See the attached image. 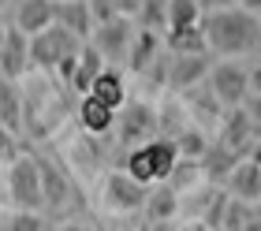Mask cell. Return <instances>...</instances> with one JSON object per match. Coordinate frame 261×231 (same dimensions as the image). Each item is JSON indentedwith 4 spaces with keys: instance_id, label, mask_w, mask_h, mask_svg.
I'll use <instances>...</instances> for the list:
<instances>
[{
    "instance_id": "cell-1",
    "label": "cell",
    "mask_w": 261,
    "mask_h": 231,
    "mask_svg": "<svg viewBox=\"0 0 261 231\" xmlns=\"http://www.w3.org/2000/svg\"><path fill=\"white\" fill-rule=\"evenodd\" d=\"M201 30H205L209 53H217V56H246L261 48V19L250 15L246 8L201 15Z\"/></svg>"
},
{
    "instance_id": "cell-2",
    "label": "cell",
    "mask_w": 261,
    "mask_h": 231,
    "mask_svg": "<svg viewBox=\"0 0 261 231\" xmlns=\"http://www.w3.org/2000/svg\"><path fill=\"white\" fill-rule=\"evenodd\" d=\"M175 164H179V145H175V138H153L146 145H135V149L123 157V172L130 179H138L142 187L168 179Z\"/></svg>"
},
{
    "instance_id": "cell-3",
    "label": "cell",
    "mask_w": 261,
    "mask_h": 231,
    "mask_svg": "<svg viewBox=\"0 0 261 231\" xmlns=\"http://www.w3.org/2000/svg\"><path fill=\"white\" fill-rule=\"evenodd\" d=\"M82 48H86V41H82L79 34L64 30L60 22H53L49 30H41V34H34V38H30V60L41 71H56L64 60H75Z\"/></svg>"
},
{
    "instance_id": "cell-4",
    "label": "cell",
    "mask_w": 261,
    "mask_h": 231,
    "mask_svg": "<svg viewBox=\"0 0 261 231\" xmlns=\"http://www.w3.org/2000/svg\"><path fill=\"white\" fill-rule=\"evenodd\" d=\"M8 198L15 209H41L45 187H41V164L38 157L22 153L15 164H8Z\"/></svg>"
},
{
    "instance_id": "cell-5",
    "label": "cell",
    "mask_w": 261,
    "mask_h": 231,
    "mask_svg": "<svg viewBox=\"0 0 261 231\" xmlns=\"http://www.w3.org/2000/svg\"><path fill=\"white\" fill-rule=\"evenodd\" d=\"M205 86L224 108H239V105H246V97H250V71L243 64H235V60H224V64L209 67Z\"/></svg>"
},
{
    "instance_id": "cell-6",
    "label": "cell",
    "mask_w": 261,
    "mask_h": 231,
    "mask_svg": "<svg viewBox=\"0 0 261 231\" xmlns=\"http://www.w3.org/2000/svg\"><path fill=\"white\" fill-rule=\"evenodd\" d=\"M157 127H161L157 112H153L149 105H142V101H127L120 112H116V138H120L127 149L153 142L157 138Z\"/></svg>"
},
{
    "instance_id": "cell-7",
    "label": "cell",
    "mask_w": 261,
    "mask_h": 231,
    "mask_svg": "<svg viewBox=\"0 0 261 231\" xmlns=\"http://www.w3.org/2000/svg\"><path fill=\"white\" fill-rule=\"evenodd\" d=\"M101 198H105V209L109 213H138L146 209V187L138 179H130L123 168L120 172H109L105 175V187H101Z\"/></svg>"
},
{
    "instance_id": "cell-8",
    "label": "cell",
    "mask_w": 261,
    "mask_h": 231,
    "mask_svg": "<svg viewBox=\"0 0 261 231\" xmlns=\"http://www.w3.org/2000/svg\"><path fill=\"white\" fill-rule=\"evenodd\" d=\"M135 30H138V27H130V19L116 15V19H109V22H97V27H93V34H90V45L97 48V53H101L105 60L120 64V60H127V53H130Z\"/></svg>"
},
{
    "instance_id": "cell-9",
    "label": "cell",
    "mask_w": 261,
    "mask_h": 231,
    "mask_svg": "<svg viewBox=\"0 0 261 231\" xmlns=\"http://www.w3.org/2000/svg\"><path fill=\"white\" fill-rule=\"evenodd\" d=\"M201 79H209V60L205 56H168L164 60V82H168V90L175 93H187L201 86Z\"/></svg>"
},
{
    "instance_id": "cell-10",
    "label": "cell",
    "mask_w": 261,
    "mask_h": 231,
    "mask_svg": "<svg viewBox=\"0 0 261 231\" xmlns=\"http://www.w3.org/2000/svg\"><path fill=\"white\" fill-rule=\"evenodd\" d=\"M254 131L257 123L250 119V112L239 105V108H224V123H220V145L231 153H250L254 149Z\"/></svg>"
},
{
    "instance_id": "cell-11",
    "label": "cell",
    "mask_w": 261,
    "mask_h": 231,
    "mask_svg": "<svg viewBox=\"0 0 261 231\" xmlns=\"http://www.w3.org/2000/svg\"><path fill=\"white\" fill-rule=\"evenodd\" d=\"M30 34H22L19 27H8V41H4V53H0V75L4 79H22L30 71Z\"/></svg>"
},
{
    "instance_id": "cell-12",
    "label": "cell",
    "mask_w": 261,
    "mask_h": 231,
    "mask_svg": "<svg viewBox=\"0 0 261 231\" xmlns=\"http://www.w3.org/2000/svg\"><path fill=\"white\" fill-rule=\"evenodd\" d=\"M224 187H228V198H239L246 205L261 201V168L246 157V161H239L231 168V175L224 179Z\"/></svg>"
},
{
    "instance_id": "cell-13",
    "label": "cell",
    "mask_w": 261,
    "mask_h": 231,
    "mask_svg": "<svg viewBox=\"0 0 261 231\" xmlns=\"http://www.w3.org/2000/svg\"><path fill=\"white\" fill-rule=\"evenodd\" d=\"M56 22V0H19L15 8V27L22 34H41Z\"/></svg>"
},
{
    "instance_id": "cell-14",
    "label": "cell",
    "mask_w": 261,
    "mask_h": 231,
    "mask_svg": "<svg viewBox=\"0 0 261 231\" xmlns=\"http://www.w3.org/2000/svg\"><path fill=\"white\" fill-rule=\"evenodd\" d=\"M56 22H60L64 30L79 34L82 41H90L93 34V11H90V0H56Z\"/></svg>"
},
{
    "instance_id": "cell-15",
    "label": "cell",
    "mask_w": 261,
    "mask_h": 231,
    "mask_svg": "<svg viewBox=\"0 0 261 231\" xmlns=\"http://www.w3.org/2000/svg\"><path fill=\"white\" fill-rule=\"evenodd\" d=\"M161 45L164 38L161 34H149V30H135V41H130V53H127V67L130 71H153L161 64Z\"/></svg>"
},
{
    "instance_id": "cell-16",
    "label": "cell",
    "mask_w": 261,
    "mask_h": 231,
    "mask_svg": "<svg viewBox=\"0 0 261 231\" xmlns=\"http://www.w3.org/2000/svg\"><path fill=\"white\" fill-rule=\"evenodd\" d=\"M79 123L86 135L93 138H101V135H109V131L116 127V108H109L105 101H97L93 93L82 97V105H79Z\"/></svg>"
},
{
    "instance_id": "cell-17",
    "label": "cell",
    "mask_w": 261,
    "mask_h": 231,
    "mask_svg": "<svg viewBox=\"0 0 261 231\" xmlns=\"http://www.w3.org/2000/svg\"><path fill=\"white\" fill-rule=\"evenodd\" d=\"M105 67H109V60H105L97 48L86 41V48H82V56H79V64H75V75H71V90H75L79 97H86L93 90V82L101 79Z\"/></svg>"
},
{
    "instance_id": "cell-18",
    "label": "cell",
    "mask_w": 261,
    "mask_h": 231,
    "mask_svg": "<svg viewBox=\"0 0 261 231\" xmlns=\"http://www.w3.org/2000/svg\"><path fill=\"white\" fill-rule=\"evenodd\" d=\"M164 48L175 56H205L209 53V41H205V30L198 27H179V30H168L164 34Z\"/></svg>"
},
{
    "instance_id": "cell-19",
    "label": "cell",
    "mask_w": 261,
    "mask_h": 231,
    "mask_svg": "<svg viewBox=\"0 0 261 231\" xmlns=\"http://www.w3.org/2000/svg\"><path fill=\"white\" fill-rule=\"evenodd\" d=\"M0 123L8 131H22V90L15 86V79L0 75Z\"/></svg>"
},
{
    "instance_id": "cell-20",
    "label": "cell",
    "mask_w": 261,
    "mask_h": 231,
    "mask_svg": "<svg viewBox=\"0 0 261 231\" xmlns=\"http://www.w3.org/2000/svg\"><path fill=\"white\" fill-rule=\"evenodd\" d=\"M93 97H97V101H105L109 108H116V112H120V108L127 105V82H123V75L116 67H105L101 71V79L93 82V90H90Z\"/></svg>"
},
{
    "instance_id": "cell-21",
    "label": "cell",
    "mask_w": 261,
    "mask_h": 231,
    "mask_svg": "<svg viewBox=\"0 0 261 231\" xmlns=\"http://www.w3.org/2000/svg\"><path fill=\"white\" fill-rule=\"evenodd\" d=\"M239 153H231V149H224V145H209L205 157H201V172H205L213 183H224V179L231 175V168L239 164L235 161Z\"/></svg>"
},
{
    "instance_id": "cell-22",
    "label": "cell",
    "mask_w": 261,
    "mask_h": 231,
    "mask_svg": "<svg viewBox=\"0 0 261 231\" xmlns=\"http://www.w3.org/2000/svg\"><path fill=\"white\" fill-rule=\"evenodd\" d=\"M38 164H41V187H45V205H64L67 201V194H71V187H67V179H64V172L56 164H49V161H41L38 157Z\"/></svg>"
},
{
    "instance_id": "cell-23",
    "label": "cell",
    "mask_w": 261,
    "mask_h": 231,
    "mask_svg": "<svg viewBox=\"0 0 261 231\" xmlns=\"http://www.w3.org/2000/svg\"><path fill=\"white\" fill-rule=\"evenodd\" d=\"M175 209H179V190H172V187H157L146 198V213H149V220L153 224H164V220H172Z\"/></svg>"
},
{
    "instance_id": "cell-24",
    "label": "cell",
    "mask_w": 261,
    "mask_h": 231,
    "mask_svg": "<svg viewBox=\"0 0 261 231\" xmlns=\"http://www.w3.org/2000/svg\"><path fill=\"white\" fill-rule=\"evenodd\" d=\"M138 30H149V34H168V0H146L142 11L135 15Z\"/></svg>"
},
{
    "instance_id": "cell-25",
    "label": "cell",
    "mask_w": 261,
    "mask_h": 231,
    "mask_svg": "<svg viewBox=\"0 0 261 231\" xmlns=\"http://www.w3.org/2000/svg\"><path fill=\"white\" fill-rule=\"evenodd\" d=\"M198 22H201V8H198V0H168V30L198 27Z\"/></svg>"
},
{
    "instance_id": "cell-26",
    "label": "cell",
    "mask_w": 261,
    "mask_h": 231,
    "mask_svg": "<svg viewBox=\"0 0 261 231\" xmlns=\"http://www.w3.org/2000/svg\"><path fill=\"white\" fill-rule=\"evenodd\" d=\"M0 231H45V220L34 209H8L0 213Z\"/></svg>"
},
{
    "instance_id": "cell-27",
    "label": "cell",
    "mask_w": 261,
    "mask_h": 231,
    "mask_svg": "<svg viewBox=\"0 0 261 231\" xmlns=\"http://www.w3.org/2000/svg\"><path fill=\"white\" fill-rule=\"evenodd\" d=\"M175 145H179V157H187V161H201L205 157V135L201 131H194V127H187V131H179L175 135Z\"/></svg>"
},
{
    "instance_id": "cell-28",
    "label": "cell",
    "mask_w": 261,
    "mask_h": 231,
    "mask_svg": "<svg viewBox=\"0 0 261 231\" xmlns=\"http://www.w3.org/2000/svg\"><path fill=\"white\" fill-rule=\"evenodd\" d=\"M19 138H15V131H8L4 123H0V164H15L19 161Z\"/></svg>"
},
{
    "instance_id": "cell-29",
    "label": "cell",
    "mask_w": 261,
    "mask_h": 231,
    "mask_svg": "<svg viewBox=\"0 0 261 231\" xmlns=\"http://www.w3.org/2000/svg\"><path fill=\"white\" fill-rule=\"evenodd\" d=\"M90 11H93V22H109V19L120 15V11H116V0H90Z\"/></svg>"
},
{
    "instance_id": "cell-30",
    "label": "cell",
    "mask_w": 261,
    "mask_h": 231,
    "mask_svg": "<svg viewBox=\"0 0 261 231\" xmlns=\"http://www.w3.org/2000/svg\"><path fill=\"white\" fill-rule=\"evenodd\" d=\"M239 0H198V8H201V15H213V11H228L235 8Z\"/></svg>"
},
{
    "instance_id": "cell-31",
    "label": "cell",
    "mask_w": 261,
    "mask_h": 231,
    "mask_svg": "<svg viewBox=\"0 0 261 231\" xmlns=\"http://www.w3.org/2000/svg\"><path fill=\"white\" fill-rule=\"evenodd\" d=\"M142 4H146V0H116V11H120L123 19H135L142 11Z\"/></svg>"
},
{
    "instance_id": "cell-32",
    "label": "cell",
    "mask_w": 261,
    "mask_h": 231,
    "mask_svg": "<svg viewBox=\"0 0 261 231\" xmlns=\"http://www.w3.org/2000/svg\"><path fill=\"white\" fill-rule=\"evenodd\" d=\"M243 108L250 112V119H254V123L261 127V97H246V105H243Z\"/></svg>"
},
{
    "instance_id": "cell-33",
    "label": "cell",
    "mask_w": 261,
    "mask_h": 231,
    "mask_svg": "<svg viewBox=\"0 0 261 231\" xmlns=\"http://www.w3.org/2000/svg\"><path fill=\"white\" fill-rule=\"evenodd\" d=\"M250 97H261V67L250 71Z\"/></svg>"
},
{
    "instance_id": "cell-34",
    "label": "cell",
    "mask_w": 261,
    "mask_h": 231,
    "mask_svg": "<svg viewBox=\"0 0 261 231\" xmlns=\"http://www.w3.org/2000/svg\"><path fill=\"white\" fill-rule=\"evenodd\" d=\"M239 8H246L250 15H257V19H261V0H239Z\"/></svg>"
},
{
    "instance_id": "cell-35",
    "label": "cell",
    "mask_w": 261,
    "mask_h": 231,
    "mask_svg": "<svg viewBox=\"0 0 261 231\" xmlns=\"http://www.w3.org/2000/svg\"><path fill=\"white\" fill-rule=\"evenodd\" d=\"M56 231H93V227H86V224H79V220H67V224H60Z\"/></svg>"
},
{
    "instance_id": "cell-36",
    "label": "cell",
    "mask_w": 261,
    "mask_h": 231,
    "mask_svg": "<svg viewBox=\"0 0 261 231\" xmlns=\"http://www.w3.org/2000/svg\"><path fill=\"white\" fill-rule=\"evenodd\" d=\"M246 157H250V161H254V164H257V168H261V138H257V142H254V149H250V153H246Z\"/></svg>"
},
{
    "instance_id": "cell-37",
    "label": "cell",
    "mask_w": 261,
    "mask_h": 231,
    "mask_svg": "<svg viewBox=\"0 0 261 231\" xmlns=\"http://www.w3.org/2000/svg\"><path fill=\"white\" fill-rule=\"evenodd\" d=\"M187 231H209V224H201V220H194V224L187 227Z\"/></svg>"
},
{
    "instance_id": "cell-38",
    "label": "cell",
    "mask_w": 261,
    "mask_h": 231,
    "mask_svg": "<svg viewBox=\"0 0 261 231\" xmlns=\"http://www.w3.org/2000/svg\"><path fill=\"white\" fill-rule=\"evenodd\" d=\"M4 41H8V27H0V53H4Z\"/></svg>"
},
{
    "instance_id": "cell-39",
    "label": "cell",
    "mask_w": 261,
    "mask_h": 231,
    "mask_svg": "<svg viewBox=\"0 0 261 231\" xmlns=\"http://www.w3.org/2000/svg\"><path fill=\"white\" fill-rule=\"evenodd\" d=\"M0 8H8V0H0Z\"/></svg>"
},
{
    "instance_id": "cell-40",
    "label": "cell",
    "mask_w": 261,
    "mask_h": 231,
    "mask_svg": "<svg viewBox=\"0 0 261 231\" xmlns=\"http://www.w3.org/2000/svg\"><path fill=\"white\" fill-rule=\"evenodd\" d=\"M209 231H224V227H209Z\"/></svg>"
}]
</instances>
